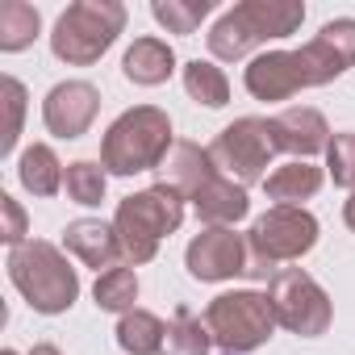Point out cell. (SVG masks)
<instances>
[{
  "mask_svg": "<svg viewBox=\"0 0 355 355\" xmlns=\"http://www.w3.org/2000/svg\"><path fill=\"white\" fill-rule=\"evenodd\" d=\"M305 21V5L301 0H239L234 9H226L214 30L205 34L209 55L218 63H251V51L263 42H280L293 38Z\"/></svg>",
  "mask_w": 355,
  "mask_h": 355,
  "instance_id": "1",
  "label": "cell"
},
{
  "mask_svg": "<svg viewBox=\"0 0 355 355\" xmlns=\"http://www.w3.org/2000/svg\"><path fill=\"white\" fill-rule=\"evenodd\" d=\"M184 197L171 193L167 184H150L142 193H130L113 209V230L121 243V263L142 268L159 255V243L171 239L184 226Z\"/></svg>",
  "mask_w": 355,
  "mask_h": 355,
  "instance_id": "2",
  "label": "cell"
},
{
  "mask_svg": "<svg viewBox=\"0 0 355 355\" xmlns=\"http://www.w3.org/2000/svg\"><path fill=\"white\" fill-rule=\"evenodd\" d=\"M171 146H175L171 117L159 105H134L109 121V130L101 138V167L109 175L159 171Z\"/></svg>",
  "mask_w": 355,
  "mask_h": 355,
  "instance_id": "3",
  "label": "cell"
},
{
  "mask_svg": "<svg viewBox=\"0 0 355 355\" xmlns=\"http://www.w3.org/2000/svg\"><path fill=\"white\" fill-rule=\"evenodd\" d=\"M5 268H9L13 288L26 297V305L34 313L59 318L80 301V272L71 268L63 247H55L46 239H30V243L13 247Z\"/></svg>",
  "mask_w": 355,
  "mask_h": 355,
  "instance_id": "4",
  "label": "cell"
},
{
  "mask_svg": "<svg viewBox=\"0 0 355 355\" xmlns=\"http://www.w3.org/2000/svg\"><path fill=\"white\" fill-rule=\"evenodd\" d=\"M318 218L305 205H272L247 230V276L272 280L284 263L305 259L318 247Z\"/></svg>",
  "mask_w": 355,
  "mask_h": 355,
  "instance_id": "5",
  "label": "cell"
},
{
  "mask_svg": "<svg viewBox=\"0 0 355 355\" xmlns=\"http://www.w3.org/2000/svg\"><path fill=\"white\" fill-rule=\"evenodd\" d=\"M125 30L121 0H76L67 5L51 30V51L67 67H92Z\"/></svg>",
  "mask_w": 355,
  "mask_h": 355,
  "instance_id": "6",
  "label": "cell"
},
{
  "mask_svg": "<svg viewBox=\"0 0 355 355\" xmlns=\"http://www.w3.org/2000/svg\"><path fill=\"white\" fill-rule=\"evenodd\" d=\"M205 326L214 334V347L222 355H251L259 351L272 334H276V313H272V301L268 293L259 288H230V293H218L209 305H205Z\"/></svg>",
  "mask_w": 355,
  "mask_h": 355,
  "instance_id": "7",
  "label": "cell"
},
{
  "mask_svg": "<svg viewBox=\"0 0 355 355\" xmlns=\"http://www.w3.org/2000/svg\"><path fill=\"white\" fill-rule=\"evenodd\" d=\"M209 155H214L218 171L230 175V180H239L243 189L263 184L272 159L280 155L276 134H272V117H234L209 142Z\"/></svg>",
  "mask_w": 355,
  "mask_h": 355,
  "instance_id": "8",
  "label": "cell"
},
{
  "mask_svg": "<svg viewBox=\"0 0 355 355\" xmlns=\"http://www.w3.org/2000/svg\"><path fill=\"white\" fill-rule=\"evenodd\" d=\"M268 301H272L276 326H284L288 334H301V338H322L334 322V305H330L326 288L305 268H280L268 280Z\"/></svg>",
  "mask_w": 355,
  "mask_h": 355,
  "instance_id": "9",
  "label": "cell"
},
{
  "mask_svg": "<svg viewBox=\"0 0 355 355\" xmlns=\"http://www.w3.org/2000/svg\"><path fill=\"white\" fill-rule=\"evenodd\" d=\"M184 268L201 284H226L234 276H247V234H239L234 226H205L189 243Z\"/></svg>",
  "mask_w": 355,
  "mask_h": 355,
  "instance_id": "10",
  "label": "cell"
},
{
  "mask_svg": "<svg viewBox=\"0 0 355 355\" xmlns=\"http://www.w3.org/2000/svg\"><path fill=\"white\" fill-rule=\"evenodd\" d=\"M301 71L309 88H326L338 76H347L355 67V17H334L326 21L305 46H297Z\"/></svg>",
  "mask_w": 355,
  "mask_h": 355,
  "instance_id": "11",
  "label": "cell"
},
{
  "mask_svg": "<svg viewBox=\"0 0 355 355\" xmlns=\"http://www.w3.org/2000/svg\"><path fill=\"white\" fill-rule=\"evenodd\" d=\"M96 113H101V88L88 80H63L42 101V125L63 142L84 138L92 130Z\"/></svg>",
  "mask_w": 355,
  "mask_h": 355,
  "instance_id": "12",
  "label": "cell"
},
{
  "mask_svg": "<svg viewBox=\"0 0 355 355\" xmlns=\"http://www.w3.org/2000/svg\"><path fill=\"white\" fill-rule=\"evenodd\" d=\"M243 84L255 101H288L297 92H305V71L297 51H263L243 67Z\"/></svg>",
  "mask_w": 355,
  "mask_h": 355,
  "instance_id": "13",
  "label": "cell"
},
{
  "mask_svg": "<svg viewBox=\"0 0 355 355\" xmlns=\"http://www.w3.org/2000/svg\"><path fill=\"white\" fill-rule=\"evenodd\" d=\"M272 134H276V146L293 159H305L313 163V155H326L330 146V121L322 117V109L313 105H288L272 117Z\"/></svg>",
  "mask_w": 355,
  "mask_h": 355,
  "instance_id": "14",
  "label": "cell"
},
{
  "mask_svg": "<svg viewBox=\"0 0 355 355\" xmlns=\"http://www.w3.org/2000/svg\"><path fill=\"white\" fill-rule=\"evenodd\" d=\"M218 175V163L209 155V146L201 142H189V138H175V146L167 150L163 167H159V180L155 184H167L171 193H180L184 201H193L209 180Z\"/></svg>",
  "mask_w": 355,
  "mask_h": 355,
  "instance_id": "15",
  "label": "cell"
},
{
  "mask_svg": "<svg viewBox=\"0 0 355 355\" xmlns=\"http://www.w3.org/2000/svg\"><path fill=\"white\" fill-rule=\"evenodd\" d=\"M63 251L76 255L84 268H96V276L121 263L117 230H113V222H101V218H76V222H67L63 226Z\"/></svg>",
  "mask_w": 355,
  "mask_h": 355,
  "instance_id": "16",
  "label": "cell"
},
{
  "mask_svg": "<svg viewBox=\"0 0 355 355\" xmlns=\"http://www.w3.org/2000/svg\"><path fill=\"white\" fill-rule=\"evenodd\" d=\"M121 76L138 88H159L175 76V51L167 38H155V34H142L130 42V51L121 55Z\"/></svg>",
  "mask_w": 355,
  "mask_h": 355,
  "instance_id": "17",
  "label": "cell"
},
{
  "mask_svg": "<svg viewBox=\"0 0 355 355\" xmlns=\"http://www.w3.org/2000/svg\"><path fill=\"white\" fill-rule=\"evenodd\" d=\"M193 214L201 226H234L251 214V197L239 180H230V175H214V180L193 197Z\"/></svg>",
  "mask_w": 355,
  "mask_h": 355,
  "instance_id": "18",
  "label": "cell"
},
{
  "mask_svg": "<svg viewBox=\"0 0 355 355\" xmlns=\"http://www.w3.org/2000/svg\"><path fill=\"white\" fill-rule=\"evenodd\" d=\"M326 184V171L318 163H305V159H288L280 167L268 171V180H263V193L272 205H305L322 193Z\"/></svg>",
  "mask_w": 355,
  "mask_h": 355,
  "instance_id": "19",
  "label": "cell"
},
{
  "mask_svg": "<svg viewBox=\"0 0 355 355\" xmlns=\"http://www.w3.org/2000/svg\"><path fill=\"white\" fill-rule=\"evenodd\" d=\"M17 180H21V189H26L30 197L51 201V197L63 193L67 167H63V159L55 155L51 142H34V146H26V150L17 155Z\"/></svg>",
  "mask_w": 355,
  "mask_h": 355,
  "instance_id": "20",
  "label": "cell"
},
{
  "mask_svg": "<svg viewBox=\"0 0 355 355\" xmlns=\"http://www.w3.org/2000/svg\"><path fill=\"white\" fill-rule=\"evenodd\" d=\"M117 347L125 355H163V338H167V322L150 309H130L117 318Z\"/></svg>",
  "mask_w": 355,
  "mask_h": 355,
  "instance_id": "21",
  "label": "cell"
},
{
  "mask_svg": "<svg viewBox=\"0 0 355 355\" xmlns=\"http://www.w3.org/2000/svg\"><path fill=\"white\" fill-rule=\"evenodd\" d=\"M42 34V13L30 0H5L0 5V51L17 55L26 46H34V38Z\"/></svg>",
  "mask_w": 355,
  "mask_h": 355,
  "instance_id": "22",
  "label": "cell"
},
{
  "mask_svg": "<svg viewBox=\"0 0 355 355\" xmlns=\"http://www.w3.org/2000/svg\"><path fill=\"white\" fill-rule=\"evenodd\" d=\"M92 301H96V309H105V313H130V309H138L134 301H138V272L130 268V263H117V268H109V272H101L96 276V284H92Z\"/></svg>",
  "mask_w": 355,
  "mask_h": 355,
  "instance_id": "23",
  "label": "cell"
},
{
  "mask_svg": "<svg viewBox=\"0 0 355 355\" xmlns=\"http://www.w3.org/2000/svg\"><path fill=\"white\" fill-rule=\"evenodd\" d=\"M214 334L205 326V318H197L189 305H180L167 322V338H163V355H209Z\"/></svg>",
  "mask_w": 355,
  "mask_h": 355,
  "instance_id": "24",
  "label": "cell"
},
{
  "mask_svg": "<svg viewBox=\"0 0 355 355\" xmlns=\"http://www.w3.org/2000/svg\"><path fill=\"white\" fill-rule=\"evenodd\" d=\"M184 92L205 109H222L230 101V80L214 59H189L184 63Z\"/></svg>",
  "mask_w": 355,
  "mask_h": 355,
  "instance_id": "25",
  "label": "cell"
},
{
  "mask_svg": "<svg viewBox=\"0 0 355 355\" xmlns=\"http://www.w3.org/2000/svg\"><path fill=\"white\" fill-rule=\"evenodd\" d=\"M105 189H109V171L101 167V159H76V163H67V180H63L67 201L92 209V205L105 201Z\"/></svg>",
  "mask_w": 355,
  "mask_h": 355,
  "instance_id": "26",
  "label": "cell"
},
{
  "mask_svg": "<svg viewBox=\"0 0 355 355\" xmlns=\"http://www.w3.org/2000/svg\"><path fill=\"white\" fill-rule=\"evenodd\" d=\"M214 13V0H155L150 17L167 30V34H197L201 21Z\"/></svg>",
  "mask_w": 355,
  "mask_h": 355,
  "instance_id": "27",
  "label": "cell"
},
{
  "mask_svg": "<svg viewBox=\"0 0 355 355\" xmlns=\"http://www.w3.org/2000/svg\"><path fill=\"white\" fill-rule=\"evenodd\" d=\"M0 96H5V138H0V155H13L17 138H21V121H26V84L17 76L0 80Z\"/></svg>",
  "mask_w": 355,
  "mask_h": 355,
  "instance_id": "28",
  "label": "cell"
},
{
  "mask_svg": "<svg viewBox=\"0 0 355 355\" xmlns=\"http://www.w3.org/2000/svg\"><path fill=\"white\" fill-rule=\"evenodd\" d=\"M326 175L338 189L355 193V134L351 130H338L330 138V146H326Z\"/></svg>",
  "mask_w": 355,
  "mask_h": 355,
  "instance_id": "29",
  "label": "cell"
},
{
  "mask_svg": "<svg viewBox=\"0 0 355 355\" xmlns=\"http://www.w3.org/2000/svg\"><path fill=\"white\" fill-rule=\"evenodd\" d=\"M26 234H30V218H26L21 201H17V197H9V193H0V239H5V243H9V251H13V247L30 243Z\"/></svg>",
  "mask_w": 355,
  "mask_h": 355,
  "instance_id": "30",
  "label": "cell"
},
{
  "mask_svg": "<svg viewBox=\"0 0 355 355\" xmlns=\"http://www.w3.org/2000/svg\"><path fill=\"white\" fill-rule=\"evenodd\" d=\"M343 222H347V230L355 234V193H347V201H343Z\"/></svg>",
  "mask_w": 355,
  "mask_h": 355,
  "instance_id": "31",
  "label": "cell"
},
{
  "mask_svg": "<svg viewBox=\"0 0 355 355\" xmlns=\"http://www.w3.org/2000/svg\"><path fill=\"white\" fill-rule=\"evenodd\" d=\"M26 355H63V351H59L55 343H34V347H30Z\"/></svg>",
  "mask_w": 355,
  "mask_h": 355,
  "instance_id": "32",
  "label": "cell"
},
{
  "mask_svg": "<svg viewBox=\"0 0 355 355\" xmlns=\"http://www.w3.org/2000/svg\"><path fill=\"white\" fill-rule=\"evenodd\" d=\"M0 355H21V351H13V347H5V351H0Z\"/></svg>",
  "mask_w": 355,
  "mask_h": 355,
  "instance_id": "33",
  "label": "cell"
}]
</instances>
